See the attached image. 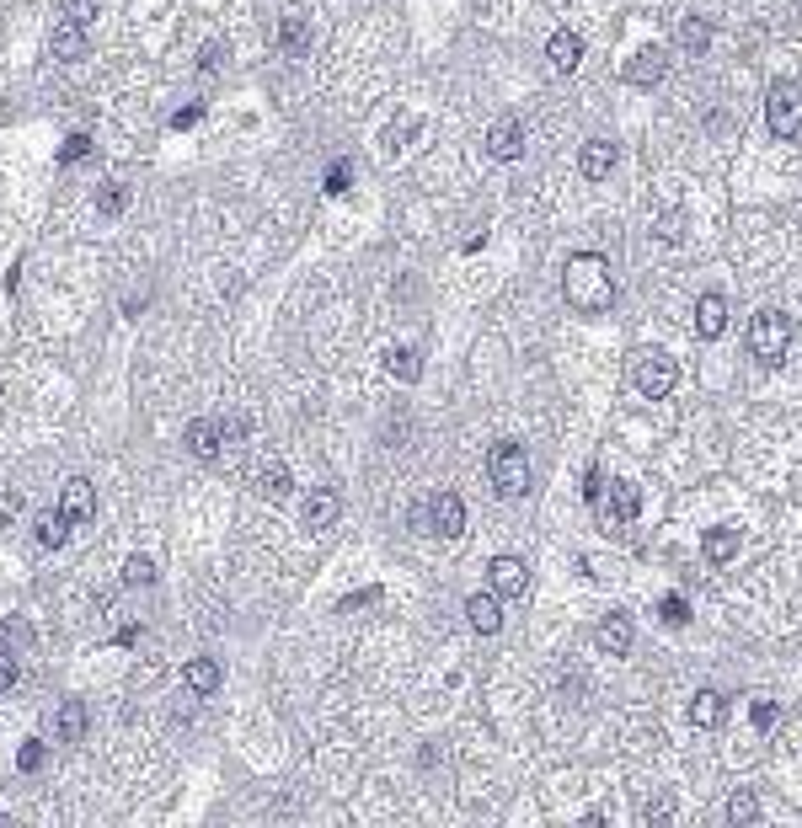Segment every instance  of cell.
Returning a JSON list of instances; mask_svg holds the SVG:
<instances>
[{
	"instance_id": "6da1fadb",
	"label": "cell",
	"mask_w": 802,
	"mask_h": 828,
	"mask_svg": "<svg viewBox=\"0 0 802 828\" xmlns=\"http://www.w3.org/2000/svg\"><path fill=\"white\" fill-rule=\"evenodd\" d=\"M562 300L578 310V316H605L615 305V273L599 252H578L567 257L562 268Z\"/></svg>"
},
{
	"instance_id": "7a4b0ae2",
	"label": "cell",
	"mask_w": 802,
	"mask_h": 828,
	"mask_svg": "<svg viewBox=\"0 0 802 828\" xmlns=\"http://www.w3.org/2000/svg\"><path fill=\"white\" fill-rule=\"evenodd\" d=\"M487 481H492V492H498L503 503L524 497V492H530V449L514 444V439L492 444L487 449Z\"/></svg>"
},
{
	"instance_id": "3957f363",
	"label": "cell",
	"mask_w": 802,
	"mask_h": 828,
	"mask_svg": "<svg viewBox=\"0 0 802 828\" xmlns=\"http://www.w3.org/2000/svg\"><path fill=\"white\" fill-rule=\"evenodd\" d=\"M749 353L760 358L765 369H776L781 358H786V348H792V316L786 310H776V305H765V310H754V321H749Z\"/></svg>"
},
{
	"instance_id": "277c9868",
	"label": "cell",
	"mask_w": 802,
	"mask_h": 828,
	"mask_svg": "<svg viewBox=\"0 0 802 828\" xmlns=\"http://www.w3.org/2000/svg\"><path fill=\"white\" fill-rule=\"evenodd\" d=\"M631 385H637L647 401H663V396H674V385H680V364H674L663 348H642V353H631Z\"/></svg>"
},
{
	"instance_id": "5b68a950",
	"label": "cell",
	"mask_w": 802,
	"mask_h": 828,
	"mask_svg": "<svg viewBox=\"0 0 802 828\" xmlns=\"http://www.w3.org/2000/svg\"><path fill=\"white\" fill-rule=\"evenodd\" d=\"M765 123L776 139H802V81H770L765 91Z\"/></svg>"
},
{
	"instance_id": "8992f818",
	"label": "cell",
	"mask_w": 802,
	"mask_h": 828,
	"mask_svg": "<svg viewBox=\"0 0 802 828\" xmlns=\"http://www.w3.org/2000/svg\"><path fill=\"white\" fill-rule=\"evenodd\" d=\"M428 535H444V540L466 535V503H460V492H434V503H428Z\"/></svg>"
},
{
	"instance_id": "52a82bcc",
	"label": "cell",
	"mask_w": 802,
	"mask_h": 828,
	"mask_svg": "<svg viewBox=\"0 0 802 828\" xmlns=\"http://www.w3.org/2000/svg\"><path fill=\"white\" fill-rule=\"evenodd\" d=\"M631 642H637V626H631L626 609H610V615L594 626V647L605 652V658H626Z\"/></svg>"
},
{
	"instance_id": "ba28073f",
	"label": "cell",
	"mask_w": 802,
	"mask_h": 828,
	"mask_svg": "<svg viewBox=\"0 0 802 828\" xmlns=\"http://www.w3.org/2000/svg\"><path fill=\"white\" fill-rule=\"evenodd\" d=\"M487 583H492L498 599H524V593H530V567H524L519 556H492Z\"/></svg>"
},
{
	"instance_id": "9c48e42d",
	"label": "cell",
	"mask_w": 802,
	"mask_h": 828,
	"mask_svg": "<svg viewBox=\"0 0 802 828\" xmlns=\"http://www.w3.org/2000/svg\"><path fill=\"white\" fill-rule=\"evenodd\" d=\"M59 508H65L70 524H91L97 519V492H91L86 476H70L65 487H59Z\"/></svg>"
},
{
	"instance_id": "30bf717a",
	"label": "cell",
	"mask_w": 802,
	"mask_h": 828,
	"mask_svg": "<svg viewBox=\"0 0 802 828\" xmlns=\"http://www.w3.org/2000/svg\"><path fill=\"white\" fill-rule=\"evenodd\" d=\"M663 70H669V54H663L658 43H647V49H637L626 59V86H658Z\"/></svg>"
},
{
	"instance_id": "8fae6325",
	"label": "cell",
	"mask_w": 802,
	"mask_h": 828,
	"mask_svg": "<svg viewBox=\"0 0 802 828\" xmlns=\"http://www.w3.org/2000/svg\"><path fill=\"white\" fill-rule=\"evenodd\" d=\"M487 155L492 161H519L524 155V123L519 118H498L487 129Z\"/></svg>"
},
{
	"instance_id": "7c38bea8",
	"label": "cell",
	"mask_w": 802,
	"mask_h": 828,
	"mask_svg": "<svg viewBox=\"0 0 802 828\" xmlns=\"http://www.w3.org/2000/svg\"><path fill=\"white\" fill-rule=\"evenodd\" d=\"M225 449V423H214V417H193L188 423V455L193 460H220Z\"/></svg>"
},
{
	"instance_id": "4fadbf2b",
	"label": "cell",
	"mask_w": 802,
	"mask_h": 828,
	"mask_svg": "<svg viewBox=\"0 0 802 828\" xmlns=\"http://www.w3.org/2000/svg\"><path fill=\"white\" fill-rule=\"evenodd\" d=\"M599 503H605L610 524H631L642 513V492H637V481H610V492L599 497Z\"/></svg>"
},
{
	"instance_id": "5bb4252c",
	"label": "cell",
	"mask_w": 802,
	"mask_h": 828,
	"mask_svg": "<svg viewBox=\"0 0 802 828\" xmlns=\"http://www.w3.org/2000/svg\"><path fill=\"white\" fill-rule=\"evenodd\" d=\"M466 620L476 636H498L503 631V599L498 593H471L466 599Z\"/></svg>"
},
{
	"instance_id": "9a60e30c",
	"label": "cell",
	"mask_w": 802,
	"mask_h": 828,
	"mask_svg": "<svg viewBox=\"0 0 802 828\" xmlns=\"http://www.w3.org/2000/svg\"><path fill=\"white\" fill-rule=\"evenodd\" d=\"M738 545H744V529L717 524V529H706V535H701V556L712 561V567H728V561L738 556Z\"/></svg>"
},
{
	"instance_id": "2e32d148",
	"label": "cell",
	"mask_w": 802,
	"mask_h": 828,
	"mask_svg": "<svg viewBox=\"0 0 802 828\" xmlns=\"http://www.w3.org/2000/svg\"><path fill=\"white\" fill-rule=\"evenodd\" d=\"M546 59H551V70H557V75H573V70L583 65V38L573 33V27H562V33H551V43H546Z\"/></svg>"
},
{
	"instance_id": "e0dca14e",
	"label": "cell",
	"mask_w": 802,
	"mask_h": 828,
	"mask_svg": "<svg viewBox=\"0 0 802 828\" xmlns=\"http://www.w3.org/2000/svg\"><path fill=\"white\" fill-rule=\"evenodd\" d=\"M722 332H728V300H722V294H701L696 300V337L717 342Z\"/></svg>"
},
{
	"instance_id": "ac0fdd59",
	"label": "cell",
	"mask_w": 802,
	"mask_h": 828,
	"mask_svg": "<svg viewBox=\"0 0 802 828\" xmlns=\"http://www.w3.org/2000/svg\"><path fill=\"white\" fill-rule=\"evenodd\" d=\"M305 529H332L337 524V513H343V497H337L332 487H316L311 497H305Z\"/></svg>"
},
{
	"instance_id": "d6986e66",
	"label": "cell",
	"mask_w": 802,
	"mask_h": 828,
	"mask_svg": "<svg viewBox=\"0 0 802 828\" xmlns=\"http://www.w3.org/2000/svg\"><path fill=\"white\" fill-rule=\"evenodd\" d=\"M578 171L589 182H605L610 171H615V145H610V139H589V145L578 150Z\"/></svg>"
},
{
	"instance_id": "ffe728a7",
	"label": "cell",
	"mask_w": 802,
	"mask_h": 828,
	"mask_svg": "<svg viewBox=\"0 0 802 828\" xmlns=\"http://www.w3.org/2000/svg\"><path fill=\"white\" fill-rule=\"evenodd\" d=\"M279 54L284 59H305V54H311V22H305L300 11H289V17L279 22Z\"/></svg>"
},
{
	"instance_id": "44dd1931",
	"label": "cell",
	"mask_w": 802,
	"mask_h": 828,
	"mask_svg": "<svg viewBox=\"0 0 802 828\" xmlns=\"http://www.w3.org/2000/svg\"><path fill=\"white\" fill-rule=\"evenodd\" d=\"M690 722L706 727V732H717L722 722H728V695H722V690H701L696 700H690Z\"/></svg>"
},
{
	"instance_id": "7402d4cb",
	"label": "cell",
	"mask_w": 802,
	"mask_h": 828,
	"mask_svg": "<svg viewBox=\"0 0 802 828\" xmlns=\"http://www.w3.org/2000/svg\"><path fill=\"white\" fill-rule=\"evenodd\" d=\"M49 54L54 59H86V27L81 22H59L49 33Z\"/></svg>"
},
{
	"instance_id": "603a6c76",
	"label": "cell",
	"mask_w": 802,
	"mask_h": 828,
	"mask_svg": "<svg viewBox=\"0 0 802 828\" xmlns=\"http://www.w3.org/2000/svg\"><path fill=\"white\" fill-rule=\"evenodd\" d=\"M289 465L284 460H268V465H257V497H268V503H284L289 497Z\"/></svg>"
},
{
	"instance_id": "cb8c5ba5",
	"label": "cell",
	"mask_w": 802,
	"mask_h": 828,
	"mask_svg": "<svg viewBox=\"0 0 802 828\" xmlns=\"http://www.w3.org/2000/svg\"><path fill=\"white\" fill-rule=\"evenodd\" d=\"M86 722H91V716H86L81 700H65V706L54 711V738L59 743H81L86 738Z\"/></svg>"
},
{
	"instance_id": "d4e9b609",
	"label": "cell",
	"mask_w": 802,
	"mask_h": 828,
	"mask_svg": "<svg viewBox=\"0 0 802 828\" xmlns=\"http://www.w3.org/2000/svg\"><path fill=\"white\" fill-rule=\"evenodd\" d=\"M182 679H188L193 695H214V690H220V663H214V658H193L188 668H182Z\"/></svg>"
},
{
	"instance_id": "484cf974",
	"label": "cell",
	"mask_w": 802,
	"mask_h": 828,
	"mask_svg": "<svg viewBox=\"0 0 802 828\" xmlns=\"http://www.w3.org/2000/svg\"><path fill=\"white\" fill-rule=\"evenodd\" d=\"M680 49L690 59H701L706 49H712V22H706V17H685L680 22Z\"/></svg>"
},
{
	"instance_id": "4316f807",
	"label": "cell",
	"mask_w": 802,
	"mask_h": 828,
	"mask_svg": "<svg viewBox=\"0 0 802 828\" xmlns=\"http://www.w3.org/2000/svg\"><path fill=\"white\" fill-rule=\"evenodd\" d=\"M70 540V519H65V508H49V513H38V545H65Z\"/></svg>"
},
{
	"instance_id": "83f0119b",
	"label": "cell",
	"mask_w": 802,
	"mask_h": 828,
	"mask_svg": "<svg viewBox=\"0 0 802 828\" xmlns=\"http://www.w3.org/2000/svg\"><path fill=\"white\" fill-rule=\"evenodd\" d=\"M728 823H738V828L760 823V796H754V791H733L728 796Z\"/></svg>"
},
{
	"instance_id": "f1b7e54d",
	"label": "cell",
	"mask_w": 802,
	"mask_h": 828,
	"mask_svg": "<svg viewBox=\"0 0 802 828\" xmlns=\"http://www.w3.org/2000/svg\"><path fill=\"white\" fill-rule=\"evenodd\" d=\"M145 583H156V561L129 556V561H123V588H145Z\"/></svg>"
},
{
	"instance_id": "f546056e",
	"label": "cell",
	"mask_w": 802,
	"mask_h": 828,
	"mask_svg": "<svg viewBox=\"0 0 802 828\" xmlns=\"http://www.w3.org/2000/svg\"><path fill=\"white\" fill-rule=\"evenodd\" d=\"M391 374H396V380H418V374H423V364H418V353H412V348H396L391 353Z\"/></svg>"
},
{
	"instance_id": "4dcf8cb0",
	"label": "cell",
	"mask_w": 802,
	"mask_h": 828,
	"mask_svg": "<svg viewBox=\"0 0 802 828\" xmlns=\"http://www.w3.org/2000/svg\"><path fill=\"white\" fill-rule=\"evenodd\" d=\"M642 823H653V828L674 823V796H653V802L642 807Z\"/></svg>"
},
{
	"instance_id": "1f68e13d",
	"label": "cell",
	"mask_w": 802,
	"mask_h": 828,
	"mask_svg": "<svg viewBox=\"0 0 802 828\" xmlns=\"http://www.w3.org/2000/svg\"><path fill=\"white\" fill-rule=\"evenodd\" d=\"M658 620H663V626H685V620H690V604L680 599V593H669V599L658 604Z\"/></svg>"
},
{
	"instance_id": "d6a6232c",
	"label": "cell",
	"mask_w": 802,
	"mask_h": 828,
	"mask_svg": "<svg viewBox=\"0 0 802 828\" xmlns=\"http://www.w3.org/2000/svg\"><path fill=\"white\" fill-rule=\"evenodd\" d=\"M0 647H33V631H27V620H6V626H0Z\"/></svg>"
},
{
	"instance_id": "836d02e7",
	"label": "cell",
	"mask_w": 802,
	"mask_h": 828,
	"mask_svg": "<svg viewBox=\"0 0 802 828\" xmlns=\"http://www.w3.org/2000/svg\"><path fill=\"white\" fill-rule=\"evenodd\" d=\"M59 17H65V22H91V17H97V0H59Z\"/></svg>"
},
{
	"instance_id": "e575fe53",
	"label": "cell",
	"mask_w": 802,
	"mask_h": 828,
	"mask_svg": "<svg viewBox=\"0 0 802 828\" xmlns=\"http://www.w3.org/2000/svg\"><path fill=\"white\" fill-rule=\"evenodd\" d=\"M86 155H91V139H86V134H70L65 150H59V166H81Z\"/></svg>"
},
{
	"instance_id": "d590c367",
	"label": "cell",
	"mask_w": 802,
	"mask_h": 828,
	"mask_svg": "<svg viewBox=\"0 0 802 828\" xmlns=\"http://www.w3.org/2000/svg\"><path fill=\"white\" fill-rule=\"evenodd\" d=\"M123 203H129V193H123V182H107L102 193H97V209H102V214H123Z\"/></svg>"
},
{
	"instance_id": "8d00e7d4",
	"label": "cell",
	"mask_w": 802,
	"mask_h": 828,
	"mask_svg": "<svg viewBox=\"0 0 802 828\" xmlns=\"http://www.w3.org/2000/svg\"><path fill=\"white\" fill-rule=\"evenodd\" d=\"M22 508H27V503H22V492H11V487H6V492H0V524H11V519H22Z\"/></svg>"
},
{
	"instance_id": "74e56055",
	"label": "cell",
	"mask_w": 802,
	"mask_h": 828,
	"mask_svg": "<svg viewBox=\"0 0 802 828\" xmlns=\"http://www.w3.org/2000/svg\"><path fill=\"white\" fill-rule=\"evenodd\" d=\"M17 764H22V770H27V775H33V770H43V743H22V754H17Z\"/></svg>"
},
{
	"instance_id": "f35d334b",
	"label": "cell",
	"mask_w": 802,
	"mask_h": 828,
	"mask_svg": "<svg viewBox=\"0 0 802 828\" xmlns=\"http://www.w3.org/2000/svg\"><path fill=\"white\" fill-rule=\"evenodd\" d=\"M754 727H760V732L776 727V700H754Z\"/></svg>"
},
{
	"instance_id": "ab89813d",
	"label": "cell",
	"mask_w": 802,
	"mask_h": 828,
	"mask_svg": "<svg viewBox=\"0 0 802 828\" xmlns=\"http://www.w3.org/2000/svg\"><path fill=\"white\" fill-rule=\"evenodd\" d=\"M423 129V123L418 118H407V123H396V129L391 134H385V145H391V150H401V139H412V134H418Z\"/></svg>"
},
{
	"instance_id": "60d3db41",
	"label": "cell",
	"mask_w": 802,
	"mask_h": 828,
	"mask_svg": "<svg viewBox=\"0 0 802 828\" xmlns=\"http://www.w3.org/2000/svg\"><path fill=\"white\" fill-rule=\"evenodd\" d=\"M380 599V588H364V593H353V599L337 604V615H353V609H364V604H375Z\"/></svg>"
},
{
	"instance_id": "b9f144b4",
	"label": "cell",
	"mask_w": 802,
	"mask_h": 828,
	"mask_svg": "<svg viewBox=\"0 0 802 828\" xmlns=\"http://www.w3.org/2000/svg\"><path fill=\"white\" fill-rule=\"evenodd\" d=\"M17 684V658H11V647H0V690H11Z\"/></svg>"
},
{
	"instance_id": "7bdbcfd3",
	"label": "cell",
	"mask_w": 802,
	"mask_h": 828,
	"mask_svg": "<svg viewBox=\"0 0 802 828\" xmlns=\"http://www.w3.org/2000/svg\"><path fill=\"white\" fill-rule=\"evenodd\" d=\"M220 43H204V54H198V70H220Z\"/></svg>"
},
{
	"instance_id": "ee69618b",
	"label": "cell",
	"mask_w": 802,
	"mask_h": 828,
	"mask_svg": "<svg viewBox=\"0 0 802 828\" xmlns=\"http://www.w3.org/2000/svg\"><path fill=\"white\" fill-rule=\"evenodd\" d=\"M198 118H204V107H182V113L172 118V129H193Z\"/></svg>"
},
{
	"instance_id": "f6af8a7d",
	"label": "cell",
	"mask_w": 802,
	"mask_h": 828,
	"mask_svg": "<svg viewBox=\"0 0 802 828\" xmlns=\"http://www.w3.org/2000/svg\"><path fill=\"white\" fill-rule=\"evenodd\" d=\"M343 187H348V166H332L327 171V193H343Z\"/></svg>"
}]
</instances>
